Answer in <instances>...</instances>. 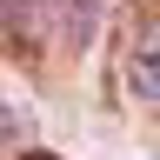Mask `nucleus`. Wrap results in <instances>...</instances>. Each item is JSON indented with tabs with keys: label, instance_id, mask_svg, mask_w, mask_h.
<instances>
[{
	"label": "nucleus",
	"instance_id": "f03ea898",
	"mask_svg": "<svg viewBox=\"0 0 160 160\" xmlns=\"http://www.w3.org/2000/svg\"><path fill=\"white\" fill-rule=\"evenodd\" d=\"M127 93L140 100V107H160V13L140 27L133 53H127Z\"/></svg>",
	"mask_w": 160,
	"mask_h": 160
},
{
	"label": "nucleus",
	"instance_id": "7ed1b4c3",
	"mask_svg": "<svg viewBox=\"0 0 160 160\" xmlns=\"http://www.w3.org/2000/svg\"><path fill=\"white\" fill-rule=\"evenodd\" d=\"M47 7H53V27H60L67 47H93V33H100L113 0H47Z\"/></svg>",
	"mask_w": 160,
	"mask_h": 160
},
{
	"label": "nucleus",
	"instance_id": "20e7f679",
	"mask_svg": "<svg viewBox=\"0 0 160 160\" xmlns=\"http://www.w3.org/2000/svg\"><path fill=\"white\" fill-rule=\"evenodd\" d=\"M20 160H60V153H20Z\"/></svg>",
	"mask_w": 160,
	"mask_h": 160
},
{
	"label": "nucleus",
	"instance_id": "f257e3e1",
	"mask_svg": "<svg viewBox=\"0 0 160 160\" xmlns=\"http://www.w3.org/2000/svg\"><path fill=\"white\" fill-rule=\"evenodd\" d=\"M53 33L60 27H53V7H47V0H0V53L40 60Z\"/></svg>",
	"mask_w": 160,
	"mask_h": 160
}]
</instances>
